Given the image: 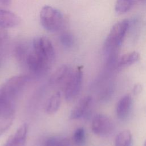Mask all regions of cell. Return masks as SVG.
Wrapping results in <instances>:
<instances>
[{
	"label": "cell",
	"instance_id": "cell-19",
	"mask_svg": "<svg viewBox=\"0 0 146 146\" xmlns=\"http://www.w3.org/2000/svg\"><path fill=\"white\" fill-rule=\"evenodd\" d=\"M59 40L62 46L66 48H70L74 43L72 34L68 31L62 33L59 36Z\"/></svg>",
	"mask_w": 146,
	"mask_h": 146
},
{
	"label": "cell",
	"instance_id": "cell-25",
	"mask_svg": "<svg viewBox=\"0 0 146 146\" xmlns=\"http://www.w3.org/2000/svg\"><path fill=\"white\" fill-rule=\"evenodd\" d=\"M144 146H146V140L144 142Z\"/></svg>",
	"mask_w": 146,
	"mask_h": 146
},
{
	"label": "cell",
	"instance_id": "cell-1",
	"mask_svg": "<svg viewBox=\"0 0 146 146\" xmlns=\"http://www.w3.org/2000/svg\"><path fill=\"white\" fill-rule=\"evenodd\" d=\"M129 26L127 19L122 20L113 26L104 44V50L108 55V62H113Z\"/></svg>",
	"mask_w": 146,
	"mask_h": 146
},
{
	"label": "cell",
	"instance_id": "cell-14",
	"mask_svg": "<svg viewBox=\"0 0 146 146\" xmlns=\"http://www.w3.org/2000/svg\"><path fill=\"white\" fill-rule=\"evenodd\" d=\"M132 135L129 130L120 132L116 136L115 146H131Z\"/></svg>",
	"mask_w": 146,
	"mask_h": 146
},
{
	"label": "cell",
	"instance_id": "cell-18",
	"mask_svg": "<svg viewBox=\"0 0 146 146\" xmlns=\"http://www.w3.org/2000/svg\"><path fill=\"white\" fill-rule=\"evenodd\" d=\"M72 139L74 144L76 145L80 146L83 145L86 140V133L84 129L82 127L77 128L73 134Z\"/></svg>",
	"mask_w": 146,
	"mask_h": 146
},
{
	"label": "cell",
	"instance_id": "cell-8",
	"mask_svg": "<svg viewBox=\"0 0 146 146\" xmlns=\"http://www.w3.org/2000/svg\"><path fill=\"white\" fill-rule=\"evenodd\" d=\"M28 125L25 123L6 140L2 146H25L28 132Z\"/></svg>",
	"mask_w": 146,
	"mask_h": 146
},
{
	"label": "cell",
	"instance_id": "cell-12",
	"mask_svg": "<svg viewBox=\"0 0 146 146\" xmlns=\"http://www.w3.org/2000/svg\"><path fill=\"white\" fill-rule=\"evenodd\" d=\"M20 23L19 18L14 13L0 9V26L7 29L17 26Z\"/></svg>",
	"mask_w": 146,
	"mask_h": 146
},
{
	"label": "cell",
	"instance_id": "cell-22",
	"mask_svg": "<svg viewBox=\"0 0 146 146\" xmlns=\"http://www.w3.org/2000/svg\"><path fill=\"white\" fill-rule=\"evenodd\" d=\"M7 37V32L6 29L0 26V46L6 40Z\"/></svg>",
	"mask_w": 146,
	"mask_h": 146
},
{
	"label": "cell",
	"instance_id": "cell-7",
	"mask_svg": "<svg viewBox=\"0 0 146 146\" xmlns=\"http://www.w3.org/2000/svg\"><path fill=\"white\" fill-rule=\"evenodd\" d=\"M25 62L29 69L33 73L36 75H40L46 72L50 67V66L34 51L28 53Z\"/></svg>",
	"mask_w": 146,
	"mask_h": 146
},
{
	"label": "cell",
	"instance_id": "cell-10",
	"mask_svg": "<svg viewBox=\"0 0 146 146\" xmlns=\"http://www.w3.org/2000/svg\"><path fill=\"white\" fill-rule=\"evenodd\" d=\"M72 71L71 68L66 64L59 67L51 76L50 78V83L51 85L55 86L64 82L65 84L71 74Z\"/></svg>",
	"mask_w": 146,
	"mask_h": 146
},
{
	"label": "cell",
	"instance_id": "cell-26",
	"mask_svg": "<svg viewBox=\"0 0 146 146\" xmlns=\"http://www.w3.org/2000/svg\"><path fill=\"white\" fill-rule=\"evenodd\" d=\"M140 1H146V0H140Z\"/></svg>",
	"mask_w": 146,
	"mask_h": 146
},
{
	"label": "cell",
	"instance_id": "cell-5",
	"mask_svg": "<svg viewBox=\"0 0 146 146\" xmlns=\"http://www.w3.org/2000/svg\"><path fill=\"white\" fill-rule=\"evenodd\" d=\"M83 80V71L81 67L73 71L64 86V98L68 102L74 100L79 95Z\"/></svg>",
	"mask_w": 146,
	"mask_h": 146
},
{
	"label": "cell",
	"instance_id": "cell-3",
	"mask_svg": "<svg viewBox=\"0 0 146 146\" xmlns=\"http://www.w3.org/2000/svg\"><path fill=\"white\" fill-rule=\"evenodd\" d=\"M33 51L50 67L55 59V50L51 42L46 36H38L33 42Z\"/></svg>",
	"mask_w": 146,
	"mask_h": 146
},
{
	"label": "cell",
	"instance_id": "cell-21",
	"mask_svg": "<svg viewBox=\"0 0 146 146\" xmlns=\"http://www.w3.org/2000/svg\"><path fill=\"white\" fill-rule=\"evenodd\" d=\"M13 120H2L0 121V136L6 132L12 125Z\"/></svg>",
	"mask_w": 146,
	"mask_h": 146
},
{
	"label": "cell",
	"instance_id": "cell-24",
	"mask_svg": "<svg viewBox=\"0 0 146 146\" xmlns=\"http://www.w3.org/2000/svg\"><path fill=\"white\" fill-rule=\"evenodd\" d=\"M12 0H0V4L3 6H8L10 5Z\"/></svg>",
	"mask_w": 146,
	"mask_h": 146
},
{
	"label": "cell",
	"instance_id": "cell-16",
	"mask_svg": "<svg viewBox=\"0 0 146 146\" xmlns=\"http://www.w3.org/2000/svg\"><path fill=\"white\" fill-rule=\"evenodd\" d=\"M44 146H70L69 140L64 137L55 136L46 139Z\"/></svg>",
	"mask_w": 146,
	"mask_h": 146
},
{
	"label": "cell",
	"instance_id": "cell-20",
	"mask_svg": "<svg viewBox=\"0 0 146 146\" xmlns=\"http://www.w3.org/2000/svg\"><path fill=\"white\" fill-rule=\"evenodd\" d=\"M28 53H27L26 49L22 46H19L16 47L15 50V55L17 60L21 62H22L26 60V56Z\"/></svg>",
	"mask_w": 146,
	"mask_h": 146
},
{
	"label": "cell",
	"instance_id": "cell-23",
	"mask_svg": "<svg viewBox=\"0 0 146 146\" xmlns=\"http://www.w3.org/2000/svg\"><path fill=\"white\" fill-rule=\"evenodd\" d=\"M142 90V86L140 84H136L133 88V92L134 94H139Z\"/></svg>",
	"mask_w": 146,
	"mask_h": 146
},
{
	"label": "cell",
	"instance_id": "cell-17",
	"mask_svg": "<svg viewBox=\"0 0 146 146\" xmlns=\"http://www.w3.org/2000/svg\"><path fill=\"white\" fill-rule=\"evenodd\" d=\"M133 3V0H117L115 6V10L117 13H125L132 7Z\"/></svg>",
	"mask_w": 146,
	"mask_h": 146
},
{
	"label": "cell",
	"instance_id": "cell-2",
	"mask_svg": "<svg viewBox=\"0 0 146 146\" xmlns=\"http://www.w3.org/2000/svg\"><path fill=\"white\" fill-rule=\"evenodd\" d=\"M39 17L42 27L50 32L60 31L65 23L63 14L58 9L50 6H44L42 8Z\"/></svg>",
	"mask_w": 146,
	"mask_h": 146
},
{
	"label": "cell",
	"instance_id": "cell-4",
	"mask_svg": "<svg viewBox=\"0 0 146 146\" xmlns=\"http://www.w3.org/2000/svg\"><path fill=\"white\" fill-rule=\"evenodd\" d=\"M29 80L26 75L13 76L8 79L0 87V92L7 98L14 100Z\"/></svg>",
	"mask_w": 146,
	"mask_h": 146
},
{
	"label": "cell",
	"instance_id": "cell-9",
	"mask_svg": "<svg viewBox=\"0 0 146 146\" xmlns=\"http://www.w3.org/2000/svg\"><path fill=\"white\" fill-rule=\"evenodd\" d=\"M92 103V97L87 96L82 98L72 110L70 118L78 119L83 117L87 112Z\"/></svg>",
	"mask_w": 146,
	"mask_h": 146
},
{
	"label": "cell",
	"instance_id": "cell-13",
	"mask_svg": "<svg viewBox=\"0 0 146 146\" xmlns=\"http://www.w3.org/2000/svg\"><path fill=\"white\" fill-rule=\"evenodd\" d=\"M60 104L61 93L59 91H56L48 99L45 106V111L49 115L54 114L58 111Z\"/></svg>",
	"mask_w": 146,
	"mask_h": 146
},
{
	"label": "cell",
	"instance_id": "cell-15",
	"mask_svg": "<svg viewBox=\"0 0 146 146\" xmlns=\"http://www.w3.org/2000/svg\"><path fill=\"white\" fill-rule=\"evenodd\" d=\"M140 59V54L136 51H132L123 55L119 60V67H125L133 64Z\"/></svg>",
	"mask_w": 146,
	"mask_h": 146
},
{
	"label": "cell",
	"instance_id": "cell-6",
	"mask_svg": "<svg viewBox=\"0 0 146 146\" xmlns=\"http://www.w3.org/2000/svg\"><path fill=\"white\" fill-rule=\"evenodd\" d=\"M113 127L112 120L105 115L97 114L92 119L91 129L94 133L96 135L107 136L112 132Z\"/></svg>",
	"mask_w": 146,
	"mask_h": 146
},
{
	"label": "cell",
	"instance_id": "cell-11",
	"mask_svg": "<svg viewBox=\"0 0 146 146\" xmlns=\"http://www.w3.org/2000/svg\"><path fill=\"white\" fill-rule=\"evenodd\" d=\"M132 103V97L129 95L123 96L118 102L116 106V115L120 120H124L128 116Z\"/></svg>",
	"mask_w": 146,
	"mask_h": 146
}]
</instances>
